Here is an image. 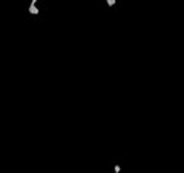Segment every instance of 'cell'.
Segmentation results:
<instances>
[{
  "mask_svg": "<svg viewBox=\"0 0 184 173\" xmlns=\"http://www.w3.org/2000/svg\"><path fill=\"white\" fill-rule=\"evenodd\" d=\"M115 2H117V0H106V3H107L109 6H114V5H115Z\"/></svg>",
  "mask_w": 184,
  "mask_h": 173,
  "instance_id": "obj_2",
  "label": "cell"
},
{
  "mask_svg": "<svg viewBox=\"0 0 184 173\" xmlns=\"http://www.w3.org/2000/svg\"><path fill=\"white\" fill-rule=\"evenodd\" d=\"M120 170H121L120 166H115V167H114V172H115V173H120Z\"/></svg>",
  "mask_w": 184,
  "mask_h": 173,
  "instance_id": "obj_3",
  "label": "cell"
},
{
  "mask_svg": "<svg viewBox=\"0 0 184 173\" xmlns=\"http://www.w3.org/2000/svg\"><path fill=\"white\" fill-rule=\"evenodd\" d=\"M29 12H31V14H32V15H37L38 14V8H37V5H29V9H28Z\"/></svg>",
  "mask_w": 184,
  "mask_h": 173,
  "instance_id": "obj_1",
  "label": "cell"
},
{
  "mask_svg": "<svg viewBox=\"0 0 184 173\" xmlns=\"http://www.w3.org/2000/svg\"><path fill=\"white\" fill-rule=\"evenodd\" d=\"M37 2L38 0H31V5H37Z\"/></svg>",
  "mask_w": 184,
  "mask_h": 173,
  "instance_id": "obj_4",
  "label": "cell"
}]
</instances>
